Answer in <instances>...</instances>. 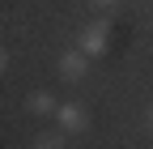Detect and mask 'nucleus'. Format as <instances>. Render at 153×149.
Wrapping results in <instances>:
<instances>
[{
    "instance_id": "nucleus-8",
    "label": "nucleus",
    "mask_w": 153,
    "mask_h": 149,
    "mask_svg": "<svg viewBox=\"0 0 153 149\" xmlns=\"http://www.w3.org/2000/svg\"><path fill=\"white\" fill-rule=\"evenodd\" d=\"M145 124H149V132H153V107H149V111H145Z\"/></svg>"
},
{
    "instance_id": "nucleus-7",
    "label": "nucleus",
    "mask_w": 153,
    "mask_h": 149,
    "mask_svg": "<svg viewBox=\"0 0 153 149\" xmlns=\"http://www.w3.org/2000/svg\"><path fill=\"white\" fill-rule=\"evenodd\" d=\"M89 4H94V9H115L119 0H89Z\"/></svg>"
},
{
    "instance_id": "nucleus-1",
    "label": "nucleus",
    "mask_w": 153,
    "mask_h": 149,
    "mask_svg": "<svg viewBox=\"0 0 153 149\" xmlns=\"http://www.w3.org/2000/svg\"><path fill=\"white\" fill-rule=\"evenodd\" d=\"M76 47H81L89 60H102L106 47H111V22H89V26H81V34H76Z\"/></svg>"
},
{
    "instance_id": "nucleus-4",
    "label": "nucleus",
    "mask_w": 153,
    "mask_h": 149,
    "mask_svg": "<svg viewBox=\"0 0 153 149\" xmlns=\"http://www.w3.org/2000/svg\"><path fill=\"white\" fill-rule=\"evenodd\" d=\"M55 107H60V102H55L51 89H34V94L26 98V111H30V115H55Z\"/></svg>"
},
{
    "instance_id": "nucleus-6",
    "label": "nucleus",
    "mask_w": 153,
    "mask_h": 149,
    "mask_svg": "<svg viewBox=\"0 0 153 149\" xmlns=\"http://www.w3.org/2000/svg\"><path fill=\"white\" fill-rule=\"evenodd\" d=\"M4 72H9V51L0 47V77H4Z\"/></svg>"
},
{
    "instance_id": "nucleus-5",
    "label": "nucleus",
    "mask_w": 153,
    "mask_h": 149,
    "mask_svg": "<svg viewBox=\"0 0 153 149\" xmlns=\"http://www.w3.org/2000/svg\"><path fill=\"white\" fill-rule=\"evenodd\" d=\"M34 149H64V132H51V136H38Z\"/></svg>"
},
{
    "instance_id": "nucleus-3",
    "label": "nucleus",
    "mask_w": 153,
    "mask_h": 149,
    "mask_svg": "<svg viewBox=\"0 0 153 149\" xmlns=\"http://www.w3.org/2000/svg\"><path fill=\"white\" fill-rule=\"evenodd\" d=\"M89 68H94V60L81 51V47H68V51H60V60H55V72H60L64 81H85L89 77Z\"/></svg>"
},
{
    "instance_id": "nucleus-2",
    "label": "nucleus",
    "mask_w": 153,
    "mask_h": 149,
    "mask_svg": "<svg viewBox=\"0 0 153 149\" xmlns=\"http://www.w3.org/2000/svg\"><path fill=\"white\" fill-rule=\"evenodd\" d=\"M51 119H55V128H60L64 136H81V132H89V111H85L81 102H60Z\"/></svg>"
}]
</instances>
